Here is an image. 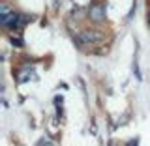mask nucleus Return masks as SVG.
<instances>
[{"label":"nucleus","mask_w":150,"mask_h":146,"mask_svg":"<svg viewBox=\"0 0 150 146\" xmlns=\"http://www.w3.org/2000/svg\"><path fill=\"white\" fill-rule=\"evenodd\" d=\"M90 17L94 19V21H103V19H105V8H103L101 4L90 8Z\"/></svg>","instance_id":"nucleus-1"},{"label":"nucleus","mask_w":150,"mask_h":146,"mask_svg":"<svg viewBox=\"0 0 150 146\" xmlns=\"http://www.w3.org/2000/svg\"><path fill=\"white\" fill-rule=\"evenodd\" d=\"M101 37H103V36L100 34V32H83L81 39H83V41H100Z\"/></svg>","instance_id":"nucleus-2"},{"label":"nucleus","mask_w":150,"mask_h":146,"mask_svg":"<svg viewBox=\"0 0 150 146\" xmlns=\"http://www.w3.org/2000/svg\"><path fill=\"white\" fill-rule=\"evenodd\" d=\"M40 146H54V144L51 142L49 139H43V140H41V142H40Z\"/></svg>","instance_id":"nucleus-3"}]
</instances>
